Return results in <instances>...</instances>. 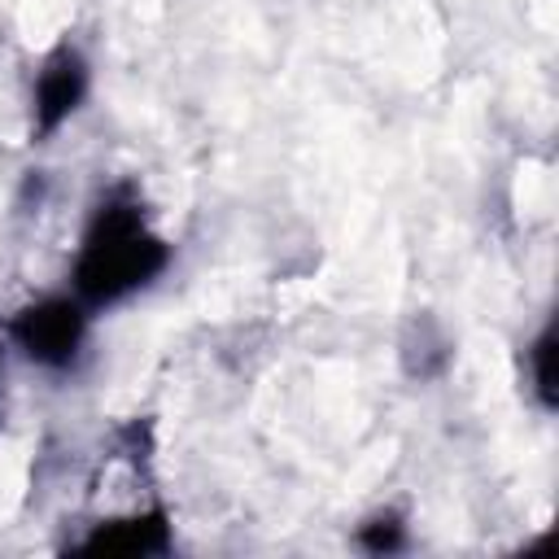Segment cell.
<instances>
[{"instance_id":"obj_1","label":"cell","mask_w":559,"mask_h":559,"mask_svg":"<svg viewBox=\"0 0 559 559\" xmlns=\"http://www.w3.org/2000/svg\"><path fill=\"white\" fill-rule=\"evenodd\" d=\"M166 266V245L144 227L140 205L131 197H109L83 240L74 288L87 306H105L148 284Z\"/></svg>"},{"instance_id":"obj_2","label":"cell","mask_w":559,"mask_h":559,"mask_svg":"<svg viewBox=\"0 0 559 559\" xmlns=\"http://www.w3.org/2000/svg\"><path fill=\"white\" fill-rule=\"evenodd\" d=\"M17 341L22 349L44 367H66L83 341V306L79 301H39L17 314Z\"/></svg>"},{"instance_id":"obj_3","label":"cell","mask_w":559,"mask_h":559,"mask_svg":"<svg viewBox=\"0 0 559 559\" xmlns=\"http://www.w3.org/2000/svg\"><path fill=\"white\" fill-rule=\"evenodd\" d=\"M83 92H87V66H83V57L70 52V48L52 52L48 66L39 70V83H35V127L39 131H57L74 114V105L83 100Z\"/></svg>"},{"instance_id":"obj_4","label":"cell","mask_w":559,"mask_h":559,"mask_svg":"<svg viewBox=\"0 0 559 559\" xmlns=\"http://www.w3.org/2000/svg\"><path fill=\"white\" fill-rule=\"evenodd\" d=\"M87 550H109V555H153L166 550V515H140V520H118L109 528H100L96 537L83 542Z\"/></svg>"},{"instance_id":"obj_5","label":"cell","mask_w":559,"mask_h":559,"mask_svg":"<svg viewBox=\"0 0 559 559\" xmlns=\"http://www.w3.org/2000/svg\"><path fill=\"white\" fill-rule=\"evenodd\" d=\"M550 354H555V328H546L533 345V380H537V393L546 406H555V389H550Z\"/></svg>"},{"instance_id":"obj_6","label":"cell","mask_w":559,"mask_h":559,"mask_svg":"<svg viewBox=\"0 0 559 559\" xmlns=\"http://www.w3.org/2000/svg\"><path fill=\"white\" fill-rule=\"evenodd\" d=\"M362 542H367L371 550H393V546L402 542V524H397L393 515H380V520H371V524L362 528Z\"/></svg>"}]
</instances>
